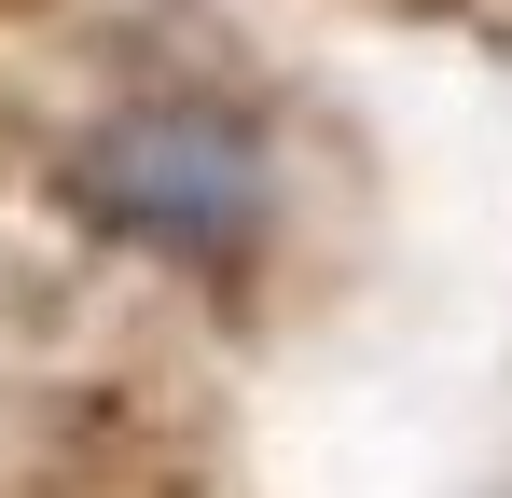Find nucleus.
<instances>
[{"instance_id": "f257e3e1", "label": "nucleus", "mask_w": 512, "mask_h": 498, "mask_svg": "<svg viewBox=\"0 0 512 498\" xmlns=\"http://www.w3.org/2000/svg\"><path fill=\"white\" fill-rule=\"evenodd\" d=\"M56 208L97 249H139L167 277H236L291 222V166H277L263 111L208 97V83H139L56 139Z\"/></svg>"}]
</instances>
